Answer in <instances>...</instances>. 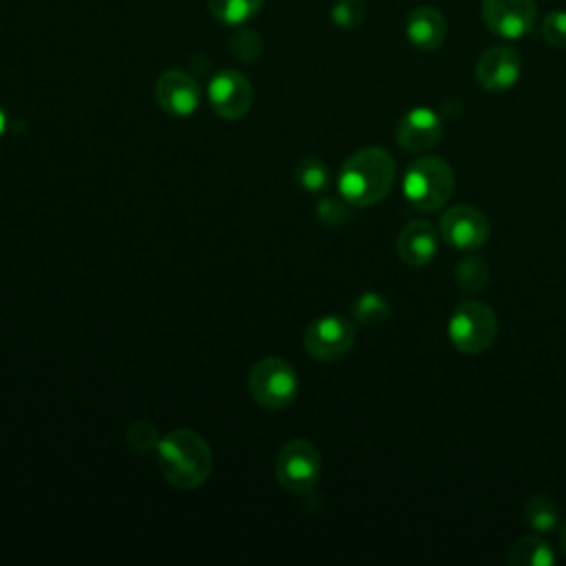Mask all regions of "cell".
I'll return each mask as SVG.
<instances>
[{
    "mask_svg": "<svg viewBox=\"0 0 566 566\" xmlns=\"http://www.w3.org/2000/svg\"><path fill=\"white\" fill-rule=\"evenodd\" d=\"M232 49H234V55L241 57V60H252L259 55L261 51V44H259V35H254L252 31H243L239 33V38L232 40Z\"/></svg>",
    "mask_w": 566,
    "mask_h": 566,
    "instance_id": "d4e9b609",
    "label": "cell"
},
{
    "mask_svg": "<svg viewBox=\"0 0 566 566\" xmlns=\"http://www.w3.org/2000/svg\"><path fill=\"white\" fill-rule=\"evenodd\" d=\"M497 334V316L482 301H462L449 318V338L462 354H482Z\"/></svg>",
    "mask_w": 566,
    "mask_h": 566,
    "instance_id": "277c9868",
    "label": "cell"
},
{
    "mask_svg": "<svg viewBox=\"0 0 566 566\" xmlns=\"http://www.w3.org/2000/svg\"><path fill=\"white\" fill-rule=\"evenodd\" d=\"M4 128H7V113L0 108V137H2Z\"/></svg>",
    "mask_w": 566,
    "mask_h": 566,
    "instance_id": "4316f807",
    "label": "cell"
},
{
    "mask_svg": "<svg viewBox=\"0 0 566 566\" xmlns=\"http://www.w3.org/2000/svg\"><path fill=\"white\" fill-rule=\"evenodd\" d=\"M276 482L290 493H307L321 478V453L305 440L294 438L283 444L274 462Z\"/></svg>",
    "mask_w": 566,
    "mask_h": 566,
    "instance_id": "8992f818",
    "label": "cell"
},
{
    "mask_svg": "<svg viewBox=\"0 0 566 566\" xmlns=\"http://www.w3.org/2000/svg\"><path fill=\"white\" fill-rule=\"evenodd\" d=\"M544 40L555 49H566V11H551L542 22Z\"/></svg>",
    "mask_w": 566,
    "mask_h": 566,
    "instance_id": "603a6c76",
    "label": "cell"
},
{
    "mask_svg": "<svg viewBox=\"0 0 566 566\" xmlns=\"http://www.w3.org/2000/svg\"><path fill=\"white\" fill-rule=\"evenodd\" d=\"M482 20L500 38H522L535 24V0H482Z\"/></svg>",
    "mask_w": 566,
    "mask_h": 566,
    "instance_id": "30bf717a",
    "label": "cell"
},
{
    "mask_svg": "<svg viewBox=\"0 0 566 566\" xmlns=\"http://www.w3.org/2000/svg\"><path fill=\"white\" fill-rule=\"evenodd\" d=\"M402 192L416 210H440L453 192V170L444 159L424 155L407 168L402 177Z\"/></svg>",
    "mask_w": 566,
    "mask_h": 566,
    "instance_id": "3957f363",
    "label": "cell"
},
{
    "mask_svg": "<svg viewBox=\"0 0 566 566\" xmlns=\"http://www.w3.org/2000/svg\"><path fill=\"white\" fill-rule=\"evenodd\" d=\"M440 234L447 245L460 252H473L484 245L489 239V221L486 217L469 206L460 203L449 208L440 219Z\"/></svg>",
    "mask_w": 566,
    "mask_h": 566,
    "instance_id": "9c48e42d",
    "label": "cell"
},
{
    "mask_svg": "<svg viewBox=\"0 0 566 566\" xmlns=\"http://www.w3.org/2000/svg\"><path fill=\"white\" fill-rule=\"evenodd\" d=\"M405 33L409 42L420 51H436L447 38V18L436 7H416L409 11L405 22Z\"/></svg>",
    "mask_w": 566,
    "mask_h": 566,
    "instance_id": "5bb4252c",
    "label": "cell"
},
{
    "mask_svg": "<svg viewBox=\"0 0 566 566\" xmlns=\"http://www.w3.org/2000/svg\"><path fill=\"white\" fill-rule=\"evenodd\" d=\"M206 95L212 111L223 119H241L254 102V88L250 80L234 69L219 71L210 80Z\"/></svg>",
    "mask_w": 566,
    "mask_h": 566,
    "instance_id": "ba28073f",
    "label": "cell"
},
{
    "mask_svg": "<svg viewBox=\"0 0 566 566\" xmlns=\"http://www.w3.org/2000/svg\"><path fill=\"white\" fill-rule=\"evenodd\" d=\"M522 71L520 53L513 46H491L475 62V80L491 93L509 91L517 84Z\"/></svg>",
    "mask_w": 566,
    "mask_h": 566,
    "instance_id": "7c38bea8",
    "label": "cell"
},
{
    "mask_svg": "<svg viewBox=\"0 0 566 566\" xmlns=\"http://www.w3.org/2000/svg\"><path fill=\"white\" fill-rule=\"evenodd\" d=\"M354 336H356V329L347 318L329 314L307 325L303 345L312 358L321 363H334L352 349Z\"/></svg>",
    "mask_w": 566,
    "mask_h": 566,
    "instance_id": "52a82bcc",
    "label": "cell"
},
{
    "mask_svg": "<svg viewBox=\"0 0 566 566\" xmlns=\"http://www.w3.org/2000/svg\"><path fill=\"white\" fill-rule=\"evenodd\" d=\"M159 469L177 489L201 486L212 471L208 442L192 429H175L157 442Z\"/></svg>",
    "mask_w": 566,
    "mask_h": 566,
    "instance_id": "7a4b0ae2",
    "label": "cell"
},
{
    "mask_svg": "<svg viewBox=\"0 0 566 566\" xmlns=\"http://www.w3.org/2000/svg\"><path fill=\"white\" fill-rule=\"evenodd\" d=\"M294 175H296L298 186L307 192H321L329 184V168L316 157L301 159L294 168Z\"/></svg>",
    "mask_w": 566,
    "mask_h": 566,
    "instance_id": "44dd1931",
    "label": "cell"
},
{
    "mask_svg": "<svg viewBox=\"0 0 566 566\" xmlns=\"http://www.w3.org/2000/svg\"><path fill=\"white\" fill-rule=\"evenodd\" d=\"M354 318L360 323V325H367V327H378L382 325L389 316H391V305L385 296L376 294V292H365L356 298L354 307Z\"/></svg>",
    "mask_w": 566,
    "mask_h": 566,
    "instance_id": "d6986e66",
    "label": "cell"
},
{
    "mask_svg": "<svg viewBox=\"0 0 566 566\" xmlns=\"http://www.w3.org/2000/svg\"><path fill=\"white\" fill-rule=\"evenodd\" d=\"M394 177V157L385 148L367 146L345 159L338 172V192L349 206L367 208L387 197Z\"/></svg>",
    "mask_w": 566,
    "mask_h": 566,
    "instance_id": "6da1fadb",
    "label": "cell"
},
{
    "mask_svg": "<svg viewBox=\"0 0 566 566\" xmlns=\"http://www.w3.org/2000/svg\"><path fill=\"white\" fill-rule=\"evenodd\" d=\"M559 546L566 553V522L559 526Z\"/></svg>",
    "mask_w": 566,
    "mask_h": 566,
    "instance_id": "484cf974",
    "label": "cell"
},
{
    "mask_svg": "<svg viewBox=\"0 0 566 566\" xmlns=\"http://www.w3.org/2000/svg\"><path fill=\"white\" fill-rule=\"evenodd\" d=\"M511 566H553L555 553L551 544L539 535H524L509 548Z\"/></svg>",
    "mask_w": 566,
    "mask_h": 566,
    "instance_id": "2e32d148",
    "label": "cell"
},
{
    "mask_svg": "<svg viewBox=\"0 0 566 566\" xmlns=\"http://www.w3.org/2000/svg\"><path fill=\"white\" fill-rule=\"evenodd\" d=\"M440 137L442 122L438 113L427 106H416L407 111L396 126L398 146L407 153H427L440 142Z\"/></svg>",
    "mask_w": 566,
    "mask_h": 566,
    "instance_id": "4fadbf2b",
    "label": "cell"
},
{
    "mask_svg": "<svg viewBox=\"0 0 566 566\" xmlns=\"http://www.w3.org/2000/svg\"><path fill=\"white\" fill-rule=\"evenodd\" d=\"M455 281H458V287L464 292V294H475L480 292L486 281H489V265L482 256H464L458 265H455Z\"/></svg>",
    "mask_w": 566,
    "mask_h": 566,
    "instance_id": "ffe728a7",
    "label": "cell"
},
{
    "mask_svg": "<svg viewBox=\"0 0 566 566\" xmlns=\"http://www.w3.org/2000/svg\"><path fill=\"white\" fill-rule=\"evenodd\" d=\"M367 2L365 0H336L332 7V22L338 29H358L365 22Z\"/></svg>",
    "mask_w": 566,
    "mask_h": 566,
    "instance_id": "7402d4cb",
    "label": "cell"
},
{
    "mask_svg": "<svg viewBox=\"0 0 566 566\" xmlns=\"http://www.w3.org/2000/svg\"><path fill=\"white\" fill-rule=\"evenodd\" d=\"M398 254L411 268L427 265L438 252V232L424 219L409 221L398 234Z\"/></svg>",
    "mask_w": 566,
    "mask_h": 566,
    "instance_id": "9a60e30c",
    "label": "cell"
},
{
    "mask_svg": "<svg viewBox=\"0 0 566 566\" xmlns=\"http://www.w3.org/2000/svg\"><path fill=\"white\" fill-rule=\"evenodd\" d=\"M343 201L334 199V197H323L318 201V206H316L318 219L323 223H327V226H343L345 221H349V210H347V206Z\"/></svg>",
    "mask_w": 566,
    "mask_h": 566,
    "instance_id": "cb8c5ba5",
    "label": "cell"
},
{
    "mask_svg": "<svg viewBox=\"0 0 566 566\" xmlns=\"http://www.w3.org/2000/svg\"><path fill=\"white\" fill-rule=\"evenodd\" d=\"M252 398L265 409H285L296 398L298 378L290 363L276 356L259 360L248 376Z\"/></svg>",
    "mask_w": 566,
    "mask_h": 566,
    "instance_id": "5b68a950",
    "label": "cell"
},
{
    "mask_svg": "<svg viewBox=\"0 0 566 566\" xmlns=\"http://www.w3.org/2000/svg\"><path fill=\"white\" fill-rule=\"evenodd\" d=\"M524 520L535 533L544 535V533H551L557 528L559 509L551 495L535 493L524 502Z\"/></svg>",
    "mask_w": 566,
    "mask_h": 566,
    "instance_id": "e0dca14e",
    "label": "cell"
},
{
    "mask_svg": "<svg viewBox=\"0 0 566 566\" xmlns=\"http://www.w3.org/2000/svg\"><path fill=\"white\" fill-rule=\"evenodd\" d=\"M208 7L221 24L241 27L261 11L263 0H208Z\"/></svg>",
    "mask_w": 566,
    "mask_h": 566,
    "instance_id": "ac0fdd59",
    "label": "cell"
},
{
    "mask_svg": "<svg viewBox=\"0 0 566 566\" xmlns=\"http://www.w3.org/2000/svg\"><path fill=\"white\" fill-rule=\"evenodd\" d=\"M155 99L168 115L188 117L201 104V86L190 73L170 69L159 75L155 84Z\"/></svg>",
    "mask_w": 566,
    "mask_h": 566,
    "instance_id": "8fae6325",
    "label": "cell"
}]
</instances>
